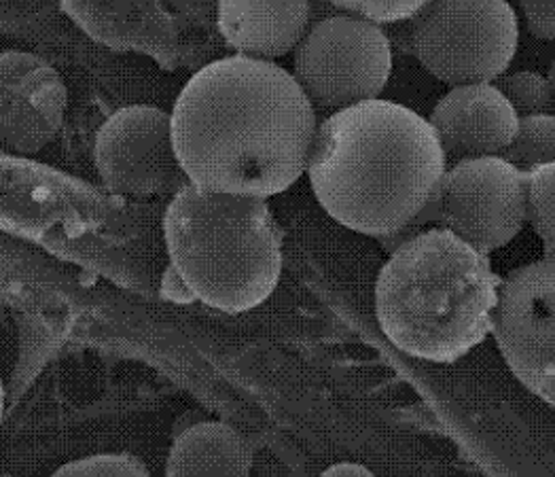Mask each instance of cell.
<instances>
[{"label":"cell","instance_id":"cell-8","mask_svg":"<svg viewBox=\"0 0 555 477\" xmlns=\"http://www.w3.org/2000/svg\"><path fill=\"white\" fill-rule=\"evenodd\" d=\"M492 335L511 374L555 408V257L503 279Z\"/></svg>","mask_w":555,"mask_h":477},{"label":"cell","instance_id":"cell-17","mask_svg":"<svg viewBox=\"0 0 555 477\" xmlns=\"http://www.w3.org/2000/svg\"><path fill=\"white\" fill-rule=\"evenodd\" d=\"M494 83L509 98L519 117L541 115L555 108L554 90L550 79L534 70L505 73Z\"/></svg>","mask_w":555,"mask_h":477},{"label":"cell","instance_id":"cell-3","mask_svg":"<svg viewBox=\"0 0 555 477\" xmlns=\"http://www.w3.org/2000/svg\"><path fill=\"white\" fill-rule=\"evenodd\" d=\"M501 285L488 253L430 228L399 244L379 270L375 317L401 352L456 363L492 334Z\"/></svg>","mask_w":555,"mask_h":477},{"label":"cell","instance_id":"cell-20","mask_svg":"<svg viewBox=\"0 0 555 477\" xmlns=\"http://www.w3.org/2000/svg\"><path fill=\"white\" fill-rule=\"evenodd\" d=\"M528 30L543 41H555V0H517Z\"/></svg>","mask_w":555,"mask_h":477},{"label":"cell","instance_id":"cell-2","mask_svg":"<svg viewBox=\"0 0 555 477\" xmlns=\"http://www.w3.org/2000/svg\"><path fill=\"white\" fill-rule=\"evenodd\" d=\"M446 170L448 157L433 124L386 98L331 113L319 124L308 162L324 212L371 238L405 230Z\"/></svg>","mask_w":555,"mask_h":477},{"label":"cell","instance_id":"cell-14","mask_svg":"<svg viewBox=\"0 0 555 477\" xmlns=\"http://www.w3.org/2000/svg\"><path fill=\"white\" fill-rule=\"evenodd\" d=\"M73 15L106 43L139 46L151 26L157 30L159 0H66Z\"/></svg>","mask_w":555,"mask_h":477},{"label":"cell","instance_id":"cell-15","mask_svg":"<svg viewBox=\"0 0 555 477\" xmlns=\"http://www.w3.org/2000/svg\"><path fill=\"white\" fill-rule=\"evenodd\" d=\"M511 164L519 170L528 172L541 164L555 162V115L541 113L519 117V128L515 141L511 143L507 153Z\"/></svg>","mask_w":555,"mask_h":477},{"label":"cell","instance_id":"cell-16","mask_svg":"<svg viewBox=\"0 0 555 477\" xmlns=\"http://www.w3.org/2000/svg\"><path fill=\"white\" fill-rule=\"evenodd\" d=\"M528 223L543 244L545 257H555V162L526 172Z\"/></svg>","mask_w":555,"mask_h":477},{"label":"cell","instance_id":"cell-1","mask_svg":"<svg viewBox=\"0 0 555 477\" xmlns=\"http://www.w3.org/2000/svg\"><path fill=\"white\" fill-rule=\"evenodd\" d=\"M319 121L297 79L270 60L232 55L199 68L172 108L193 185L274 197L308 170Z\"/></svg>","mask_w":555,"mask_h":477},{"label":"cell","instance_id":"cell-11","mask_svg":"<svg viewBox=\"0 0 555 477\" xmlns=\"http://www.w3.org/2000/svg\"><path fill=\"white\" fill-rule=\"evenodd\" d=\"M428 121L448 157V166L488 155H505L515 141L519 115L496 83L456 86L443 95Z\"/></svg>","mask_w":555,"mask_h":477},{"label":"cell","instance_id":"cell-4","mask_svg":"<svg viewBox=\"0 0 555 477\" xmlns=\"http://www.w3.org/2000/svg\"><path fill=\"white\" fill-rule=\"evenodd\" d=\"M175 301L199 299L225 314L255 310L276 291L282 232L266 197L186 185L164 217Z\"/></svg>","mask_w":555,"mask_h":477},{"label":"cell","instance_id":"cell-7","mask_svg":"<svg viewBox=\"0 0 555 477\" xmlns=\"http://www.w3.org/2000/svg\"><path fill=\"white\" fill-rule=\"evenodd\" d=\"M392 75L382 24L337 11L314 22L293 51V77L317 111H341L379 98Z\"/></svg>","mask_w":555,"mask_h":477},{"label":"cell","instance_id":"cell-10","mask_svg":"<svg viewBox=\"0 0 555 477\" xmlns=\"http://www.w3.org/2000/svg\"><path fill=\"white\" fill-rule=\"evenodd\" d=\"M0 128L9 155H35L60 132L68 90L57 70L35 53L4 51Z\"/></svg>","mask_w":555,"mask_h":477},{"label":"cell","instance_id":"cell-21","mask_svg":"<svg viewBox=\"0 0 555 477\" xmlns=\"http://www.w3.org/2000/svg\"><path fill=\"white\" fill-rule=\"evenodd\" d=\"M323 476H326V477H335V476L370 477V476H373V472H371V469H367V467H363V465H357V463H337V465H333V467H328V469H324Z\"/></svg>","mask_w":555,"mask_h":477},{"label":"cell","instance_id":"cell-22","mask_svg":"<svg viewBox=\"0 0 555 477\" xmlns=\"http://www.w3.org/2000/svg\"><path fill=\"white\" fill-rule=\"evenodd\" d=\"M547 79H550V83H552V90H554L555 100V55L554 60H552V66H550V75H547Z\"/></svg>","mask_w":555,"mask_h":477},{"label":"cell","instance_id":"cell-13","mask_svg":"<svg viewBox=\"0 0 555 477\" xmlns=\"http://www.w3.org/2000/svg\"><path fill=\"white\" fill-rule=\"evenodd\" d=\"M253 450L223 423H197L181 430L166 461V476H248Z\"/></svg>","mask_w":555,"mask_h":477},{"label":"cell","instance_id":"cell-9","mask_svg":"<svg viewBox=\"0 0 555 477\" xmlns=\"http://www.w3.org/2000/svg\"><path fill=\"white\" fill-rule=\"evenodd\" d=\"M93 162L115 193L177 195L191 185L175 146L172 115L149 104L124 106L102 124Z\"/></svg>","mask_w":555,"mask_h":477},{"label":"cell","instance_id":"cell-18","mask_svg":"<svg viewBox=\"0 0 555 477\" xmlns=\"http://www.w3.org/2000/svg\"><path fill=\"white\" fill-rule=\"evenodd\" d=\"M337 11L367 17L375 24H401L416 15L428 0H326Z\"/></svg>","mask_w":555,"mask_h":477},{"label":"cell","instance_id":"cell-6","mask_svg":"<svg viewBox=\"0 0 555 477\" xmlns=\"http://www.w3.org/2000/svg\"><path fill=\"white\" fill-rule=\"evenodd\" d=\"M528 223L526 172L503 155L470 157L448 166L439 188L401 232L377 238L388 255L430 228H443L481 253L507 246Z\"/></svg>","mask_w":555,"mask_h":477},{"label":"cell","instance_id":"cell-5","mask_svg":"<svg viewBox=\"0 0 555 477\" xmlns=\"http://www.w3.org/2000/svg\"><path fill=\"white\" fill-rule=\"evenodd\" d=\"M401 24L420 66L452 88L494 83L519 46L509 0H428Z\"/></svg>","mask_w":555,"mask_h":477},{"label":"cell","instance_id":"cell-12","mask_svg":"<svg viewBox=\"0 0 555 477\" xmlns=\"http://www.w3.org/2000/svg\"><path fill=\"white\" fill-rule=\"evenodd\" d=\"M312 0H219L217 26L237 55L276 60L295 51L312 26Z\"/></svg>","mask_w":555,"mask_h":477},{"label":"cell","instance_id":"cell-19","mask_svg":"<svg viewBox=\"0 0 555 477\" xmlns=\"http://www.w3.org/2000/svg\"><path fill=\"white\" fill-rule=\"evenodd\" d=\"M57 477L66 476H149V469L144 463L130 456V454H98V456H88L79 459L73 463L62 465L57 472Z\"/></svg>","mask_w":555,"mask_h":477}]
</instances>
